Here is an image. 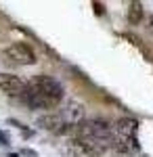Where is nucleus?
Masks as SVG:
<instances>
[{
	"label": "nucleus",
	"instance_id": "423d86ee",
	"mask_svg": "<svg viewBox=\"0 0 153 157\" xmlns=\"http://www.w3.org/2000/svg\"><path fill=\"white\" fill-rule=\"evenodd\" d=\"M65 153H67L69 157H96L88 147L82 145V143H80V140H76V138L69 140V143L65 145Z\"/></svg>",
	"mask_w": 153,
	"mask_h": 157
},
{
	"label": "nucleus",
	"instance_id": "7ed1b4c3",
	"mask_svg": "<svg viewBox=\"0 0 153 157\" xmlns=\"http://www.w3.org/2000/svg\"><path fill=\"white\" fill-rule=\"evenodd\" d=\"M4 59L9 63H13V65H34L36 52L25 42H13L11 46L4 48Z\"/></svg>",
	"mask_w": 153,
	"mask_h": 157
},
{
	"label": "nucleus",
	"instance_id": "20e7f679",
	"mask_svg": "<svg viewBox=\"0 0 153 157\" xmlns=\"http://www.w3.org/2000/svg\"><path fill=\"white\" fill-rule=\"evenodd\" d=\"M25 90V82L15 73H0V92L9 97H21Z\"/></svg>",
	"mask_w": 153,
	"mask_h": 157
},
{
	"label": "nucleus",
	"instance_id": "39448f33",
	"mask_svg": "<svg viewBox=\"0 0 153 157\" xmlns=\"http://www.w3.org/2000/svg\"><path fill=\"white\" fill-rule=\"evenodd\" d=\"M38 124H40L44 130H48V132H55V134H65L67 132V130H65V124H63V120H61V115L57 111H48L46 115H42V117L38 120Z\"/></svg>",
	"mask_w": 153,
	"mask_h": 157
},
{
	"label": "nucleus",
	"instance_id": "f257e3e1",
	"mask_svg": "<svg viewBox=\"0 0 153 157\" xmlns=\"http://www.w3.org/2000/svg\"><path fill=\"white\" fill-rule=\"evenodd\" d=\"M63 94H65V90H63L61 82H57L50 75L40 73L32 82L25 84V90L19 98L29 109H44V111H48V109L59 107L61 101H63Z\"/></svg>",
	"mask_w": 153,
	"mask_h": 157
},
{
	"label": "nucleus",
	"instance_id": "0eeeda50",
	"mask_svg": "<svg viewBox=\"0 0 153 157\" xmlns=\"http://www.w3.org/2000/svg\"><path fill=\"white\" fill-rule=\"evenodd\" d=\"M143 19V4L141 2H130L128 4V23L139 25Z\"/></svg>",
	"mask_w": 153,
	"mask_h": 157
},
{
	"label": "nucleus",
	"instance_id": "f03ea898",
	"mask_svg": "<svg viewBox=\"0 0 153 157\" xmlns=\"http://www.w3.org/2000/svg\"><path fill=\"white\" fill-rule=\"evenodd\" d=\"M57 113L61 115V120L65 124V130H76L80 124L84 121V115H86V107H84L80 101H67L61 109H57Z\"/></svg>",
	"mask_w": 153,
	"mask_h": 157
},
{
	"label": "nucleus",
	"instance_id": "6e6552de",
	"mask_svg": "<svg viewBox=\"0 0 153 157\" xmlns=\"http://www.w3.org/2000/svg\"><path fill=\"white\" fill-rule=\"evenodd\" d=\"M11 143V138H9V134L4 132V130H0V145L4 147V145H9Z\"/></svg>",
	"mask_w": 153,
	"mask_h": 157
}]
</instances>
